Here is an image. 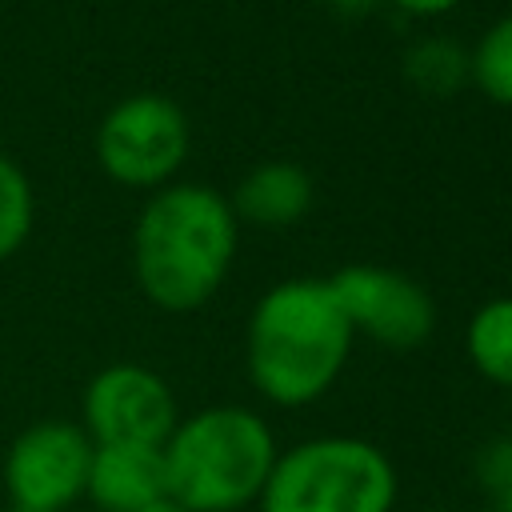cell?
<instances>
[{"mask_svg":"<svg viewBox=\"0 0 512 512\" xmlns=\"http://www.w3.org/2000/svg\"><path fill=\"white\" fill-rule=\"evenodd\" d=\"M468 84H476L492 104L512 108V12L496 16L468 48Z\"/></svg>","mask_w":512,"mask_h":512,"instance_id":"cell-13","label":"cell"},{"mask_svg":"<svg viewBox=\"0 0 512 512\" xmlns=\"http://www.w3.org/2000/svg\"><path fill=\"white\" fill-rule=\"evenodd\" d=\"M396 12H404V16H448L452 8H460L464 0H388Z\"/></svg>","mask_w":512,"mask_h":512,"instance_id":"cell-16","label":"cell"},{"mask_svg":"<svg viewBox=\"0 0 512 512\" xmlns=\"http://www.w3.org/2000/svg\"><path fill=\"white\" fill-rule=\"evenodd\" d=\"M472 476L480 480L484 492H500L512 484V432L492 436L488 444H480L476 460H472Z\"/></svg>","mask_w":512,"mask_h":512,"instance_id":"cell-15","label":"cell"},{"mask_svg":"<svg viewBox=\"0 0 512 512\" xmlns=\"http://www.w3.org/2000/svg\"><path fill=\"white\" fill-rule=\"evenodd\" d=\"M328 284L352 332L368 336L380 348L408 352L428 344V336L436 332V300L408 272L384 264H348Z\"/></svg>","mask_w":512,"mask_h":512,"instance_id":"cell-7","label":"cell"},{"mask_svg":"<svg viewBox=\"0 0 512 512\" xmlns=\"http://www.w3.org/2000/svg\"><path fill=\"white\" fill-rule=\"evenodd\" d=\"M276 436L268 420L244 404L200 408L160 444L168 496L188 512H240L260 500L276 464Z\"/></svg>","mask_w":512,"mask_h":512,"instance_id":"cell-3","label":"cell"},{"mask_svg":"<svg viewBox=\"0 0 512 512\" xmlns=\"http://www.w3.org/2000/svg\"><path fill=\"white\" fill-rule=\"evenodd\" d=\"M92 440L76 420H36L4 452V492L16 512H68L88 484Z\"/></svg>","mask_w":512,"mask_h":512,"instance_id":"cell-6","label":"cell"},{"mask_svg":"<svg viewBox=\"0 0 512 512\" xmlns=\"http://www.w3.org/2000/svg\"><path fill=\"white\" fill-rule=\"evenodd\" d=\"M404 76L428 92L448 96L468 84V48L456 36H424L404 52Z\"/></svg>","mask_w":512,"mask_h":512,"instance_id":"cell-12","label":"cell"},{"mask_svg":"<svg viewBox=\"0 0 512 512\" xmlns=\"http://www.w3.org/2000/svg\"><path fill=\"white\" fill-rule=\"evenodd\" d=\"M464 352L488 384L512 388V296H492L468 316Z\"/></svg>","mask_w":512,"mask_h":512,"instance_id":"cell-11","label":"cell"},{"mask_svg":"<svg viewBox=\"0 0 512 512\" xmlns=\"http://www.w3.org/2000/svg\"><path fill=\"white\" fill-rule=\"evenodd\" d=\"M436 512H452V508H436Z\"/></svg>","mask_w":512,"mask_h":512,"instance_id":"cell-20","label":"cell"},{"mask_svg":"<svg viewBox=\"0 0 512 512\" xmlns=\"http://www.w3.org/2000/svg\"><path fill=\"white\" fill-rule=\"evenodd\" d=\"M96 164L120 188L156 192L176 180L192 152V124L172 96L136 92L116 100L96 124Z\"/></svg>","mask_w":512,"mask_h":512,"instance_id":"cell-5","label":"cell"},{"mask_svg":"<svg viewBox=\"0 0 512 512\" xmlns=\"http://www.w3.org/2000/svg\"><path fill=\"white\" fill-rule=\"evenodd\" d=\"M400 496L396 464L364 436H312L284 452L260 492V512H392Z\"/></svg>","mask_w":512,"mask_h":512,"instance_id":"cell-4","label":"cell"},{"mask_svg":"<svg viewBox=\"0 0 512 512\" xmlns=\"http://www.w3.org/2000/svg\"><path fill=\"white\" fill-rule=\"evenodd\" d=\"M32 216H36L32 184H28L24 168L12 156L0 152V260L16 256L28 244Z\"/></svg>","mask_w":512,"mask_h":512,"instance_id":"cell-14","label":"cell"},{"mask_svg":"<svg viewBox=\"0 0 512 512\" xmlns=\"http://www.w3.org/2000/svg\"><path fill=\"white\" fill-rule=\"evenodd\" d=\"M356 332L328 280L296 276L272 284L244 332L252 388L276 408H308L332 392L352 360Z\"/></svg>","mask_w":512,"mask_h":512,"instance_id":"cell-2","label":"cell"},{"mask_svg":"<svg viewBox=\"0 0 512 512\" xmlns=\"http://www.w3.org/2000/svg\"><path fill=\"white\" fill-rule=\"evenodd\" d=\"M240 248V220L208 184L172 180L156 188L132 228V272L160 312H196L228 280Z\"/></svg>","mask_w":512,"mask_h":512,"instance_id":"cell-1","label":"cell"},{"mask_svg":"<svg viewBox=\"0 0 512 512\" xmlns=\"http://www.w3.org/2000/svg\"><path fill=\"white\" fill-rule=\"evenodd\" d=\"M140 512H188L180 500H172V496H160V500H152V504H144Z\"/></svg>","mask_w":512,"mask_h":512,"instance_id":"cell-19","label":"cell"},{"mask_svg":"<svg viewBox=\"0 0 512 512\" xmlns=\"http://www.w3.org/2000/svg\"><path fill=\"white\" fill-rule=\"evenodd\" d=\"M84 496L100 512H140L168 496L164 456L156 444H96Z\"/></svg>","mask_w":512,"mask_h":512,"instance_id":"cell-9","label":"cell"},{"mask_svg":"<svg viewBox=\"0 0 512 512\" xmlns=\"http://www.w3.org/2000/svg\"><path fill=\"white\" fill-rule=\"evenodd\" d=\"M488 512H512V484L500 492H488Z\"/></svg>","mask_w":512,"mask_h":512,"instance_id":"cell-18","label":"cell"},{"mask_svg":"<svg viewBox=\"0 0 512 512\" xmlns=\"http://www.w3.org/2000/svg\"><path fill=\"white\" fill-rule=\"evenodd\" d=\"M316 196V184L308 176V168L292 164V160H268L244 172V180L232 192V212L236 220L260 224V228H288L296 220L308 216Z\"/></svg>","mask_w":512,"mask_h":512,"instance_id":"cell-10","label":"cell"},{"mask_svg":"<svg viewBox=\"0 0 512 512\" xmlns=\"http://www.w3.org/2000/svg\"><path fill=\"white\" fill-rule=\"evenodd\" d=\"M324 12H332L336 20H364V16H372L376 12V4L380 0H316Z\"/></svg>","mask_w":512,"mask_h":512,"instance_id":"cell-17","label":"cell"},{"mask_svg":"<svg viewBox=\"0 0 512 512\" xmlns=\"http://www.w3.org/2000/svg\"><path fill=\"white\" fill-rule=\"evenodd\" d=\"M92 444H164L176 428V396L156 368L120 360L100 368L80 400Z\"/></svg>","mask_w":512,"mask_h":512,"instance_id":"cell-8","label":"cell"}]
</instances>
